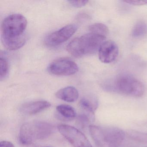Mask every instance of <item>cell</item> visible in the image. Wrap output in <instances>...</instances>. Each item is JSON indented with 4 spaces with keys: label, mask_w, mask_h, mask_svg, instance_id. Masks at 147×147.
I'll return each instance as SVG.
<instances>
[{
    "label": "cell",
    "mask_w": 147,
    "mask_h": 147,
    "mask_svg": "<svg viewBox=\"0 0 147 147\" xmlns=\"http://www.w3.org/2000/svg\"><path fill=\"white\" fill-rule=\"evenodd\" d=\"M0 79L2 81L5 80L8 75L9 73V64L7 58L5 56H3L2 55L1 56L0 59Z\"/></svg>",
    "instance_id": "cell-16"
},
{
    "label": "cell",
    "mask_w": 147,
    "mask_h": 147,
    "mask_svg": "<svg viewBox=\"0 0 147 147\" xmlns=\"http://www.w3.org/2000/svg\"><path fill=\"white\" fill-rule=\"evenodd\" d=\"M80 105L87 113L94 117V112L98 107V100L94 96H86L81 99Z\"/></svg>",
    "instance_id": "cell-12"
},
{
    "label": "cell",
    "mask_w": 147,
    "mask_h": 147,
    "mask_svg": "<svg viewBox=\"0 0 147 147\" xmlns=\"http://www.w3.org/2000/svg\"><path fill=\"white\" fill-rule=\"evenodd\" d=\"M123 2L135 6L147 5V0H126Z\"/></svg>",
    "instance_id": "cell-20"
},
{
    "label": "cell",
    "mask_w": 147,
    "mask_h": 147,
    "mask_svg": "<svg viewBox=\"0 0 147 147\" xmlns=\"http://www.w3.org/2000/svg\"></svg>",
    "instance_id": "cell-22"
},
{
    "label": "cell",
    "mask_w": 147,
    "mask_h": 147,
    "mask_svg": "<svg viewBox=\"0 0 147 147\" xmlns=\"http://www.w3.org/2000/svg\"><path fill=\"white\" fill-rule=\"evenodd\" d=\"M129 134L130 137L134 140L142 142L147 143V133L132 131L129 133Z\"/></svg>",
    "instance_id": "cell-18"
},
{
    "label": "cell",
    "mask_w": 147,
    "mask_h": 147,
    "mask_svg": "<svg viewBox=\"0 0 147 147\" xmlns=\"http://www.w3.org/2000/svg\"><path fill=\"white\" fill-rule=\"evenodd\" d=\"M106 37L89 32L72 40L67 46V50L75 57L92 55L98 51Z\"/></svg>",
    "instance_id": "cell-2"
},
{
    "label": "cell",
    "mask_w": 147,
    "mask_h": 147,
    "mask_svg": "<svg viewBox=\"0 0 147 147\" xmlns=\"http://www.w3.org/2000/svg\"><path fill=\"white\" fill-rule=\"evenodd\" d=\"M56 111L58 117L65 121L73 120L76 116L75 109L69 105H59L57 107Z\"/></svg>",
    "instance_id": "cell-13"
},
{
    "label": "cell",
    "mask_w": 147,
    "mask_h": 147,
    "mask_svg": "<svg viewBox=\"0 0 147 147\" xmlns=\"http://www.w3.org/2000/svg\"><path fill=\"white\" fill-rule=\"evenodd\" d=\"M55 129L54 125L47 122L34 121L25 123L20 128V142L24 145L31 144L49 137Z\"/></svg>",
    "instance_id": "cell-4"
},
{
    "label": "cell",
    "mask_w": 147,
    "mask_h": 147,
    "mask_svg": "<svg viewBox=\"0 0 147 147\" xmlns=\"http://www.w3.org/2000/svg\"><path fill=\"white\" fill-rule=\"evenodd\" d=\"M51 106V104L46 100H38L25 103L21 106L20 111L26 115H33L39 113Z\"/></svg>",
    "instance_id": "cell-10"
},
{
    "label": "cell",
    "mask_w": 147,
    "mask_h": 147,
    "mask_svg": "<svg viewBox=\"0 0 147 147\" xmlns=\"http://www.w3.org/2000/svg\"><path fill=\"white\" fill-rule=\"evenodd\" d=\"M78 65L68 58H62L55 60L49 65L48 70L51 74L56 76H71L78 72Z\"/></svg>",
    "instance_id": "cell-7"
},
{
    "label": "cell",
    "mask_w": 147,
    "mask_h": 147,
    "mask_svg": "<svg viewBox=\"0 0 147 147\" xmlns=\"http://www.w3.org/2000/svg\"><path fill=\"white\" fill-rule=\"evenodd\" d=\"M113 90L119 93L135 98L142 97L145 92L142 82L131 76H119L114 82Z\"/></svg>",
    "instance_id": "cell-5"
},
{
    "label": "cell",
    "mask_w": 147,
    "mask_h": 147,
    "mask_svg": "<svg viewBox=\"0 0 147 147\" xmlns=\"http://www.w3.org/2000/svg\"><path fill=\"white\" fill-rule=\"evenodd\" d=\"M27 20L20 14H11L3 20L1 25V41L4 47L15 51L23 47L26 42L24 32Z\"/></svg>",
    "instance_id": "cell-1"
},
{
    "label": "cell",
    "mask_w": 147,
    "mask_h": 147,
    "mask_svg": "<svg viewBox=\"0 0 147 147\" xmlns=\"http://www.w3.org/2000/svg\"><path fill=\"white\" fill-rule=\"evenodd\" d=\"M90 32L100 35L106 38L109 33L108 27L103 24L97 23L90 26L89 28Z\"/></svg>",
    "instance_id": "cell-14"
},
{
    "label": "cell",
    "mask_w": 147,
    "mask_h": 147,
    "mask_svg": "<svg viewBox=\"0 0 147 147\" xmlns=\"http://www.w3.org/2000/svg\"><path fill=\"white\" fill-rule=\"evenodd\" d=\"M57 128L60 133L74 147H92L86 136L75 127L61 124Z\"/></svg>",
    "instance_id": "cell-6"
},
{
    "label": "cell",
    "mask_w": 147,
    "mask_h": 147,
    "mask_svg": "<svg viewBox=\"0 0 147 147\" xmlns=\"http://www.w3.org/2000/svg\"><path fill=\"white\" fill-rule=\"evenodd\" d=\"M93 117L87 113L81 114L77 117L76 124L79 128L82 129H85L88 125L91 119Z\"/></svg>",
    "instance_id": "cell-17"
},
{
    "label": "cell",
    "mask_w": 147,
    "mask_h": 147,
    "mask_svg": "<svg viewBox=\"0 0 147 147\" xmlns=\"http://www.w3.org/2000/svg\"><path fill=\"white\" fill-rule=\"evenodd\" d=\"M118 54L117 45L112 40L105 41L98 50L100 61L105 63L113 62L117 59Z\"/></svg>",
    "instance_id": "cell-9"
},
{
    "label": "cell",
    "mask_w": 147,
    "mask_h": 147,
    "mask_svg": "<svg viewBox=\"0 0 147 147\" xmlns=\"http://www.w3.org/2000/svg\"><path fill=\"white\" fill-rule=\"evenodd\" d=\"M88 128L96 147H119L125 137L124 131L117 127L91 125Z\"/></svg>",
    "instance_id": "cell-3"
},
{
    "label": "cell",
    "mask_w": 147,
    "mask_h": 147,
    "mask_svg": "<svg viewBox=\"0 0 147 147\" xmlns=\"http://www.w3.org/2000/svg\"><path fill=\"white\" fill-rule=\"evenodd\" d=\"M0 147H15L13 144L9 141H3L0 143Z\"/></svg>",
    "instance_id": "cell-21"
},
{
    "label": "cell",
    "mask_w": 147,
    "mask_h": 147,
    "mask_svg": "<svg viewBox=\"0 0 147 147\" xmlns=\"http://www.w3.org/2000/svg\"><path fill=\"white\" fill-rule=\"evenodd\" d=\"M72 7L79 8L86 5L88 3V1H68Z\"/></svg>",
    "instance_id": "cell-19"
},
{
    "label": "cell",
    "mask_w": 147,
    "mask_h": 147,
    "mask_svg": "<svg viewBox=\"0 0 147 147\" xmlns=\"http://www.w3.org/2000/svg\"><path fill=\"white\" fill-rule=\"evenodd\" d=\"M77 29V26L76 25H68L49 34L45 38V43L50 47L60 45L68 40L76 32Z\"/></svg>",
    "instance_id": "cell-8"
},
{
    "label": "cell",
    "mask_w": 147,
    "mask_h": 147,
    "mask_svg": "<svg viewBox=\"0 0 147 147\" xmlns=\"http://www.w3.org/2000/svg\"><path fill=\"white\" fill-rule=\"evenodd\" d=\"M147 32V25L142 21H138L133 27L132 36L134 38H140L144 36Z\"/></svg>",
    "instance_id": "cell-15"
},
{
    "label": "cell",
    "mask_w": 147,
    "mask_h": 147,
    "mask_svg": "<svg viewBox=\"0 0 147 147\" xmlns=\"http://www.w3.org/2000/svg\"><path fill=\"white\" fill-rule=\"evenodd\" d=\"M57 98L68 102H74L79 98V92L76 88L68 86L60 89L56 93Z\"/></svg>",
    "instance_id": "cell-11"
}]
</instances>
